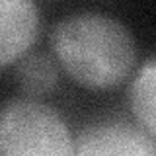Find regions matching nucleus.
Instances as JSON below:
<instances>
[{"label":"nucleus","instance_id":"4","mask_svg":"<svg viewBox=\"0 0 156 156\" xmlns=\"http://www.w3.org/2000/svg\"><path fill=\"white\" fill-rule=\"evenodd\" d=\"M74 152L80 156H152L156 144L129 125H98L78 135Z\"/></svg>","mask_w":156,"mask_h":156},{"label":"nucleus","instance_id":"1","mask_svg":"<svg viewBox=\"0 0 156 156\" xmlns=\"http://www.w3.org/2000/svg\"><path fill=\"white\" fill-rule=\"evenodd\" d=\"M53 49L66 74L92 90L115 88L136 62L131 31L104 14H76L53 31Z\"/></svg>","mask_w":156,"mask_h":156},{"label":"nucleus","instance_id":"5","mask_svg":"<svg viewBox=\"0 0 156 156\" xmlns=\"http://www.w3.org/2000/svg\"><path fill=\"white\" fill-rule=\"evenodd\" d=\"M131 107L136 121L156 136V57L136 74L131 86Z\"/></svg>","mask_w":156,"mask_h":156},{"label":"nucleus","instance_id":"6","mask_svg":"<svg viewBox=\"0 0 156 156\" xmlns=\"http://www.w3.org/2000/svg\"><path fill=\"white\" fill-rule=\"evenodd\" d=\"M16 80L29 96H45L57 84V66L45 53L23 57L16 68Z\"/></svg>","mask_w":156,"mask_h":156},{"label":"nucleus","instance_id":"2","mask_svg":"<svg viewBox=\"0 0 156 156\" xmlns=\"http://www.w3.org/2000/svg\"><path fill=\"white\" fill-rule=\"evenodd\" d=\"M0 154L70 156L74 140L53 107L33 100H16L0 111Z\"/></svg>","mask_w":156,"mask_h":156},{"label":"nucleus","instance_id":"3","mask_svg":"<svg viewBox=\"0 0 156 156\" xmlns=\"http://www.w3.org/2000/svg\"><path fill=\"white\" fill-rule=\"evenodd\" d=\"M35 0H0V68L22 58L37 37Z\"/></svg>","mask_w":156,"mask_h":156}]
</instances>
